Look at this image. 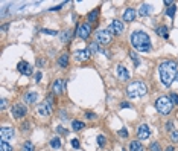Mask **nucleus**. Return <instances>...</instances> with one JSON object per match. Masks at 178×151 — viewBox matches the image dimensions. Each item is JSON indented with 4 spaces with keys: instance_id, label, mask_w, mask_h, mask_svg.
I'll return each instance as SVG.
<instances>
[{
    "instance_id": "nucleus-15",
    "label": "nucleus",
    "mask_w": 178,
    "mask_h": 151,
    "mask_svg": "<svg viewBox=\"0 0 178 151\" xmlns=\"http://www.w3.org/2000/svg\"><path fill=\"white\" fill-rule=\"evenodd\" d=\"M134 18H136V11H134L132 8H126L125 12H123V20L125 21H132Z\"/></svg>"
},
{
    "instance_id": "nucleus-23",
    "label": "nucleus",
    "mask_w": 178,
    "mask_h": 151,
    "mask_svg": "<svg viewBox=\"0 0 178 151\" xmlns=\"http://www.w3.org/2000/svg\"><path fill=\"white\" fill-rule=\"evenodd\" d=\"M98 14H99V11L98 9H93V11H90L88 12V15H87V20L90 21H96V18H98Z\"/></svg>"
},
{
    "instance_id": "nucleus-7",
    "label": "nucleus",
    "mask_w": 178,
    "mask_h": 151,
    "mask_svg": "<svg viewBox=\"0 0 178 151\" xmlns=\"http://www.w3.org/2000/svg\"><path fill=\"white\" fill-rule=\"evenodd\" d=\"M78 37L79 38H82V40H85V38H88L90 37V34H91V28H90V25L88 23H82V25H79L78 26Z\"/></svg>"
},
{
    "instance_id": "nucleus-48",
    "label": "nucleus",
    "mask_w": 178,
    "mask_h": 151,
    "mask_svg": "<svg viewBox=\"0 0 178 151\" xmlns=\"http://www.w3.org/2000/svg\"><path fill=\"white\" fill-rule=\"evenodd\" d=\"M175 79H177V81H178V73H177V78H175Z\"/></svg>"
},
{
    "instance_id": "nucleus-9",
    "label": "nucleus",
    "mask_w": 178,
    "mask_h": 151,
    "mask_svg": "<svg viewBox=\"0 0 178 151\" xmlns=\"http://www.w3.org/2000/svg\"><path fill=\"white\" fill-rule=\"evenodd\" d=\"M137 136H139L140 141H146V139L151 136V130H149V127L146 124H142V125L137 128Z\"/></svg>"
},
{
    "instance_id": "nucleus-26",
    "label": "nucleus",
    "mask_w": 178,
    "mask_h": 151,
    "mask_svg": "<svg viewBox=\"0 0 178 151\" xmlns=\"http://www.w3.org/2000/svg\"><path fill=\"white\" fill-rule=\"evenodd\" d=\"M72 128H73L75 131L82 130V128H84V122H81V121H73V122H72Z\"/></svg>"
},
{
    "instance_id": "nucleus-10",
    "label": "nucleus",
    "mask_w": 178,
    "mask_h": 151,
    "mask_svg": "<svg viewBox=\"0 0 178 151\" xmlns=\"http://www.w3.org/2000/svg\"><path fill=\"white\" fill-rule=\"evenodd\" d=\"M108 31L113 32V34H122V32H123V23L120 20H113Z\"/></svg>"
},
{
    "instance_id": "nucleus-16",
    "label": "nucleus",
    "mask_w": 178,
    "mask_h": 151,
    "mask_svg": "<svg viewBox=\"0 0 178 151\" xmlns=\"http://www.w3.org/2000/svg\"><path fill=\"white\" fill-rule=\"evenodd\" d=\"M37 99H38V95L35 92H28L24 95V102H28V104H35Z\"/></svg>"
},
{
    "instance_id": "nucleus-12",
    "label": "nucleus",
    "mask_w": 178,
    "mask_h": 151,
    "mask_svg": "<svg viewBox=\"0 0 178 151\" xmlns=\"http://www.w3.org/2000/svg\"><path fill=\"white\" fill-rule=\"evenodd\" d=\"M17 67H18V72H20V73H23V75H31V73H32V67H31V64H29V63H26V61H20Z\"/></svg>"
},
{
    "instance_id": "nucleus-3",
    "label": "nucleus",
    "mask_w": 178,
    "mask_h": 151,
    "mask_svg": "<svg viewBox=\"0 0 178 151\" xmlns=\"http://www.w3.org/2000/svg\"><path fill=\"white\" fill-rule=\"evenodd\" d=\"M146 93H148V87L145 85V83H142V81H136V83L129 84L128 89H126V95L132 99L142 98V96H145Z\"/></svg>"
},
{
    "instance_id": "nucleus-20",
    "label": "nucleus",
    "mask_w": 178,
    "mask_h": 151,
    "mask_svg": "<svg viewBox=\"0 0 178 151\" xmlns=\"http://www.w3.org/2000/svg\"><path fill=\"white\" fill-rule=\"evenodd\" d=\"M58 64H59V67H67L69 66V55L67 53H63V55L59 57Z\"/></svg>"
},
{
    "instance_id": "nucleus-39",
    "label": "nucleus",
    "mask_w": 178,
    "mask_h": 151,
    "mask_svg": "<svg viewBox=\"0 0 178 151\" xmlns=\"http://www.w3.org/2000/svg\"><path fill=\"white\" fill-rule=\"evenodd\" d=\"M131 104H129V102H122V104H120V109H131Z\"/></svg>"
},
{
    "instance_id": "nucleus-38",
    "label": "nucleus",
    "mask_w": 178,
    "mask_h": 151,
    "mask_svg": "<svg viewBox=\"0 0 178 151\" xmlns=\"http://www.w3.org/2000/svg\"><path fill=\"white\" fill-rule=\"evenodd\" d=\"M70 143H72V147L73 148H79V142H78V139H72V142H70Z\"/></svg>"
},
{
    "instance_id": "nucleus-2",
    "label": "nucleus",
    "mask_w": 178,
    "mask_h": 151,
    "mask_svg": "<svg viewBox=\"0 0 178 151\" xmlns=\"http://www.w3.org/2000/svg\"><path fill=\"white\" fill-rule=\"evenodd\" d=\"M131 43L132 46L136 47L137 51L140 52H148L151 49V40H149V35L143 31H136L131 34Z\"/></svg>"
},
{
    "instance_id": "nucleus-28",
    "label": "nucleus",
    "mask_w": 178,
    "mask_h": 151,
    "mask_svg": "<svg viewBox=\"0 0 178 151\" xmlns=\"http://www.w3.org/2000/svg\"><path fill=\"white\" fill-rule=\"evenodd\" d=\"M50 147L55 148V150H58L59 147H61V139H59V137H53L52 141H50Z\"/></svg>"
},
{
    "instance_id": "nucleus-45",
    "label": "nucleus",
    "mask_w": 178,
    "mask_h": 151,
    "mask_svg": "<svg viewBox=\"0 0 178 151\" xmlns=\"http://www.w3.org/2000/svg\"><path fill=\"white\" fill-rule=\"evenodd\" d=\"M56 131H58V133H63V134H66V133H67L63 127H56Z\"/></svg>"
},
{
    "instance_id": "nucleus-14",
    "label": "nucleus",
    "mask_w": 178,
    "mask_h": 151,
    "mask_svg": "<svg viewBox=\"0 0 178 151\" xmlns=\"http://www.w3.org/2000/svg\"><path fill=\"white\" fill-rule=\"evenodd\" d=\"M75 57H76V60H79V61H85L90 58V52H88V49H81V51L75 52Z\"/></svg>"
},
{
    "instance_id": "nucleus-5",
    "label": "nucleus",
    "mask_w": 178,
    "mask_h": 151,
    "mask_svg": "<svg viewBox=\"0 0 178 151\" xmlns=\"http://www.w3.org/2000/svg\"><path fill=\"white\" fill-rule=\"evenodd\" d=\"M96 43H98V44H104V46L110 44L111 43V32L108 29L98 31L96 32Z\"/></svg>"
},
{
    "instance_id": "nucleus-29",
    "label": "nucleus",
    "mask_w": 178,
    "mask_h": 151,
    "mask_svg": "<svg viewBox=\"0 0 178 151\" xmlns=\"http://www.w3.org/2000/svg\"><path fill=\"white\" fill-rule=\"evenodd\" d=\"M175 9H177L175 5H171V6L168 8V11H166V14H168V17H169V18H174V15H175Z\"/></svg>"
},
{
    "instance_id": "nucleus-18",
    "label": "nucleus",
    "mask_w": 178,
    "mask_h": 151,
    "mask_svg": "<svg viewBox=\"0 0 178 151\" xmlns=\"http://www.w3.org/2000/svg\"><path fill=\"white\" fill-rule=\"evenodd\" d=\"M151 11H152V6H151V5H148V3H145V5H142V6H140L139 14L142 15V17H145V15H149V14H151Z\"/></svg>"
},
{
    "instance_id": "nucleus-34",
    "label": "nucleus",
    "mask_w": 178,
    "mask_h": 151,
    "mask_svg": "<svg viewBox=\"0 0 178 151\" xmlns=\"http://www.w3.org/2000/svg\"><path fill=\"white\" fill-rule=\"evenodd\" d=\"M43 34H49V35H58L56 31H52V29H41Z\"/></svg>"
},
{
    "instance_id": "nucleus-4",
    "label": "nucleus",
    "mask_w": 178,
    "mask_h": 151,
    "mask_svg": "<svg viewBox=\"0 0 178 151\" xmlns=\"http://www.w3.org/2000/svg\"><path fill=\"white\" fill-rule=\"evenodd\" d=\"M172 107L174 105H172V102L168 96H160V98L155 101V109H157V111L161 113V115H169L172 111Z\"/></svg>"
},
{
    "instance_id": "nucleus-40",
    "label": "nucleus",
    "mask_w": 178,
    "mask_h": 151,
    "mask_svg": "<svg viewBox=\"0 0 178 151\" xmlns=\"http://www.w3.org/2000/svg\"><path fill=\"white\" fill-rule=\"evenodd\" d=\"M28 130H29V124L28 122L21 124V131H28Z\"/></svg>"
},
{
    "instance_id": "nucleus-37",
    "label": "nucleus",
    "mask_w": 178,
    "mask_h": 151,
    "mask_svg": "<svg viewBox=\"0 0 178 151\" xmlns=\"http://www.w3.org/2000/svg\"><path fill=\"white\" fill-rule=\"evenodd\" d=\"M166 130H168V131H174V124H172L171 121L166 122Z\"/></svg>"
},
{
    "instance_id": "nucleus-25",
    "label": "nucleus",
    "mask_w": 178,
    "mask_h": 151,
    "mask_svg": "<svg viewBox=\"0 0 178 151\" xmlns=\"http://www.w3.org/2000/svg\"><path fill=\"white\" fill-rule=\"evenodd\" d=\"M88 52H90V55H91V53L99 52V44H98V43H96V41L90 43V46H88Z\"/></svg>"
},
{
    "instance_id": "nucleus-1",
    "label": "nucleus",
    "mask_w": 178,
    "mask_h": 151,
    "mask_svg": "<svg viewBox=\"0 0 178 151\" xmlns=\"http://www.w3.org/2000/svg\"><path fill=\"white\" fill-rule=\"evenodd\" d=\"M158 72H160V79L164 85H169L174 83V79L177 78V64L174 61H163L158 67Z\"/></svg>"
},
{
    "instance_id": "nucleus-27",
    "label": "nucleus",
    "mask_w": 178,
    "mask_h": 151,
    "mask_svg": "<svg viewBox=\"0 0 178 151\" xmlns=\"http://www.w3.org/2000/svg\"><path fill=\"white\" fill-rule=\"evenodd\" d=\"M0 151H12V147L6 141H2L0 142Z\"/></svg>"
},
{
    "instance_id": "nucleus-22",
    "label": "nucleus",
    "mask_w": 178,
    "mask_h": 151,
    "mask_svg": "<svg viewBox=\"0 0 178 151\" xmlns=\"http://www.w3.org/2000/svg\"><path fill=\"white\" fill-rule=\"evenodd\" d=\"M72 37H73L72 31H63V34H61V40H63L64 43H67V41L72 40Z\"/></svg>"
},
{
    "instance_id": "nucleus-11",
    "label": "nucleus",
    "mask_w": 178,
    "mask_h": 151,
    "mask_svg": "<svg viewBox=\"0 0 178 151\" xmlns=\"http://www.w3.org/2000/svg\"><path fill=\"white\" fill-rule=\"evenodd\" d=\"M14 136V128L12 127H2L0 128V139L2 141H8Z\"/></svg>"
},
{
    "instance_id": "nucleus-24",
    "label": "nucleus",
    "mask_w": 178,
    "mask_h": 151,
    "mask_svg": "<svg viewBox=\"0 0 178 151\" xmlns=\"http://www.w3.org/2000/svg\"><path fill=\"white\" fill-rule=\"evenodd\" d=\"M21 151H35V147L31 141H26L23 143V147H21Z\"/></svg>"
},
{
    "instance_id": "nucleus-31",
    "label": "nucleus",
    "mask_w": 178,
    "mask_h": 151,
    "mask_svg": "<svg viewBox=\"0 0 178 151\" xmlns=\"http://www.w3.org/2000/svg\"><path fill=\"white\" fill-rule=\"evenodd\" d=\"M169 99L172 102V105H178V95L177 93H171L169 95Z\"/></svg>"
},
{
    "instance_id": "nucleus-8",
    "label": "nucleus",
    "mask_w": 178,
    "mask_h": 151,
    "mask_svg": "<svg viewBox=\"0 0 178 151\" xmlns=\"http://www.w3.org/2000/svg\"><path fill=\"white\" fill-rule=\"evenodd\" d=\"M26 107L23 104H14L12 105V116L15 119H21L23 116H26Z\"/></svg>"
},
{
    "instance_id": "nucleus-21",
    "label": "nucleus",
    "mask_w": 178,
    "mask_h": 151,
    "mask_svg": "<svg viewBox=\"0 0 178 151\" xmlns=\"http://www.w3.org/2000/svg\"><path fill=\"white\" fill-rule=\"evenodd\" d=\"M155 32H157L160 37H163V38H169V32H168V28H166V26H160Z\"/></svg>"
},
{
    "instance_id": "nucleus-17",
    "label": "nucleus",
    "mask_w": 178,
    "mask_h": 151,
    "mask_svg": "<svg viewBox=\"0 0 178 151\" xmlns=\"http://www.w3.org/2000/svg\"><path fill=\"white\" fill-rule=\"evenodd\" d=\"M52 92H53L55 95L63 93V79H55V83H53V87H52Z\"/></svg>"
},
{
    "instance_id": "nucleus-6",
    "label": "nucleus",
    "mask_w": 178,
    "mask_h": 151,
    "mask_svg": "<svg viewBox=\"0 0 178 151\" xmlns=\"http://www.w3.org/2000/svg\"><path fill=\"white\" fill-rule=\"evenodd\" d=\"M50 102L49 101H44V102H41V104L37 105V113H38L40 116L43 118H46V116H49L50 115Z\"/></svg>"
},
{
    "instance_id": "nucleus-44",
    "label": "nucleus",
    "mask_w": 178,
    "mask_h": 151,
    "mask_svg": "<svg viewBox=\"0 0 178 151\" xmlns=\"http://www.w3.org/2000/svg\"><path fill=\"white\" fill-rule=\"evenodd\" d=\"M63 8V5H56V6H53V8H50L49 11H59V9H61Z\"/></svg>"
},
{
    "instance_id": "nucleus-35",
    "label": "nucleus",
    "mask_w": 178,
    "mask_h": 151,
    "mask_svg": "<svg viewBox=\"0 0 178 151\" xmlns=\"http://www.w3.org/2000/svg\"><path fill=\"white\" fill-rule=\"evenodd\" d=\"M98 143H99V147H105V137L102 136H98Z\"/></svg>"
},
{
    "instance_id": "nucleus-30",
    "label": "nucleus",
    "mask_w": 178,
    "mask_h": 151,
    "mask_svg": "<svg viewBox=\"0 0 178 151\" xmlns=\"http://www.w3.org/2000/svg\"><path fill=\"white\" fill-rule=\"evenodd\" d=\"M129 57H131V60L134 61V66H136V67H139V66H140V60H139V57H137V53H134V52H131V53H129Z\"/></svg>"
},
{
    "instance_id": "nucleus-32",
    "label": "nucleus",
    "mask_w": 178,
    "mask_h": 151,
    "mask_svg": "<svg viewBox=\"0 0 178 151\" xmlns=\"http://www.w3.org/2000/svg\"><path fill=\"white\" fill-rule=\"evenodd\" d=\"M171 141L172 142H178V130H174V131H171Z\"/></svg>"
},
{
    "instance_id": "nucleus-19",
    "label": "nucleus",
    "mask_w": 178,
    "mask_h": 151,
    "mask_svg": "<svg viewBox=\"0 0 178 151\" xmlns=\"http://www.w3.org/2000/svg\"><path fill=\"white\" fill-rule=\"evenodd\" d=\"M129 151H143V145L139 141H132L129 143Z\"/></svg>"
},
{
    "instance_id": "nucleus-41",
    "label": "nucleus",
    "mask_w": 178,
    "mask_h": 151,
    "mask_svg": "<svg viewBox=\"0 0 178 151\" xmlns=\"http://www.w3.org/2000/svg\"><path fill=\"white\" fill-rule=\"evenodd\" d=\"M6 105H8V101L6 99H2V104H0V107H2V110H5V109H6Z\"/></svg>"
},
{
    "instance_id": "nucleus-13",
    "label": "nucleus",
    "mask_w": 178,
    "mask_h": 151,
    "mask_svg": "<svg viewBox=\"0 0 178 151\" xmlns=\"http://www.w3.org/2000/svg\"><path fill=\"white\" fill-rule=\"evenodd\" d=\"M116 73H117V77L120 78L122 81H126V79H129V73H128V70H126V67H123V66H117V69H116Z\"/></svg>"
},
{
    "instance_id": "nucleus-47",
    "label": "nucleus",
    "mask_w": 178,
    "mask_h": 151,
    "mask_svg": "<svg viewBox=\"0 0 178 151\" xmlns=\"http://www.w3.org/2000/svg\"><path fill=\"white\" fill-rule=\"evenodd\" d=\"M166 151H175V150H174V147H168V148H166Z\"/></svg>"
},
{
    "instance_id": "nucleus-33",
    "label": "nucleus",
    "mask_w": 178,
    "mask_h": 151,
    "mask_svg": "<svg viewBox=\"0 0 178 151\" xmlns=\"http://www.w3.org/2000/svg\"><path fill=\"white\" fill-rule=\"evenodd\" d=\"M151 151H161V148H160V143H157V142L151 143Z\"/></svg>"
},
{
    "instance_id": "nucleus-36",
    "label": "nucleus",
    "mask_w": 178,
    "mask_h": 151,
    "mask_svg": "<svg viewBox=\"0 0 178 151\" xmlns=\"http://www.w3.org/2000/svg\"><path fill=\"white\" fill-rule=\"evenodd\" d=\"M85 116H87V119H90V121H93L94 118H96V113H91V111H87L85 113Z\"/></svg>"
},
{
    "instance_id": "nucleus-42",
    "label": "nucleus",
    "mask_w": 178,
    "mask_h": 151,
    "mask_svg": "<svg viewBox=\"0 0 178 151\" xmlns=\"http://www.w3.org/2000/svg\"><path fill=\"white\" fill-rule=\"evenodd\" d=\"M119 134H120V136H122V137H126V136H128V131L125 130V128H122V130H120V131H119Z\"/></svg>"
},
{
    "instance_id": "nucleus-43",
    "label": "nucleus",
    "mask_w": 178,
    "mask_h": 151,
    "mask_svg": "<svg viewBox=\"0 0 178 151\" xmlns=\"http://www.w3.org/2000/svg\"><path fill=\"white\" fill-rule=\"evenodd\" d=\"M41 77H43L41 72H37V75H35V81H37V83H40V81H41Z\"/></svg>"
},
{
    "instance_id": "nucleus-46",
    "label": "nucleus",
    "mask_w": 178,
    "mask_h": 151,
    "mask_svg": "<svg viewBox=\"0 0 178 151\" xmlns=\"http://www.w3.org/2000/svg\"><path fill=\"white\" fill-rule=\"evenodd\" d=\"M6 29H8V25H3V26H2V31L6 32Z\"/></svg>"
}]
</instances>
